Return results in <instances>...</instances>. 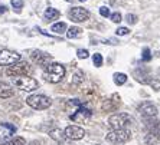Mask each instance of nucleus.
<instances>
[{"label":"nucleus","mask_w":160,"mask_h":145,"mask_svg":"<svg viewBox=\"0 0 160 145\" xmlns=\"http://www.w3.org/2000/svg\"><path fill=\"white\" fill-rule=\"evenodd\" d=\"M137 111L142 114L144 118H153V116H156L157 114V108L154 106V105L152 104V102H142V104L137 106Z\"/></svg>","instance_id":"11"},{"label":"nucleus","mask_w":160,"mask_h":145,"mask_svg":"<svg viewBox=\"0 0 160 145\" xmlns=\"http://www.w3.org/2000/svg\"><path fill=\"white\" fill-rule=\"evenodd\" d=\"M20 60V55L18 52H13V50H9V49H3L0 50V65L2 66H10V65H15L16 62Z\"/></svg>","instance_id":"7"},{"label":"nucleus","mask_w":160,"mask_h":145,"mask_svg":"<svg viewBox=\"0 0 160 145\" xmlns=\"http://www.w3.org/2000/svg\"><path fill=\"white\" fill-rule=\"evenodd\" d=\"M67 2H72V0H67Z\"/></svg>","instance_id":"31"},{"label":"nucleus","mask_w":160,"mask_h":145,"mask_svg":"<svg viewBox=\"0 0 160 145\" xmlns=\"http://www.w3.org/2000/svg\"><path fill=\"white\" fill-rule=\"evenodd\" d=\"M0 145H26V141L20 137H16V138H13V139H9V141L0 142Z\"/></svg>","instance_id":"18"},{"label":"nucleus","mask_w":160,"mask_h":145,"mask_svg":"<svg viewBox=\"0 0 160 145\" xmlns=\"http://www.w3.org/2000/svg\"><path fill=\"white\" fill-rule=\"evenodd\" d=\"M97 145H100V144H97Z\"/></svg>","instance_id":"33"},{"label":"nucleus","mask_w":160,"mask_h":145,"mask_svg":"<svg viewBox=\"0 0 160 145\" xmlns=\"http://www.w3.org/2000/svg\"><path fill=\"white\" fill-rule=\"evenodd\" d=\"M133 122V118H131L128 114H114L108 118V125L112 128V129H127L128 125H131Z\"/></svg>","instance_id":"2"},{"label":"nucleus","mask_w":160,"mask_h":145,"mask_svg":"<svg viewBox=\"0 0 160 145\" xmlns=\"http://www.w3.org/2000/svg\"><path fill=\"white\" fill-rule=\"evenodd\" d=\"M69 17L77 23L87 22L89 19V12L84 7H72L71 10H69Z\"/></svg>","instance_id":"10"},{"label":"nucleus","mask_w":160,"mask_h":145,"mask_svg":"<svg viewBox=\"0 0 160 145\" xmlns=\"http://www.w3.org/2000/svg\"><path fill=\"white\" fill-rule=\"evenodd\" d=\"M12 82H13V85L16 88L22 91H26V92H30V91H35L38 89V83L36 79L30 78V76H18V78H12Z\"/></svg>","instance_id":"4"},{"label":"nucleus","mask_w":160,"mask_h":145,"mask_svg":"<svg viewBox=\"0 0 160 145\" xmlns=\"http://www.w3.org/2000/svg\"><path fill=\"white\" fill-rule=\"evenodd\" d=\"M52 32H55V33H63L65 30H67V23L63 22H59V23H55V25H52Z\"/></svg>","instance_id":"19"},{"label":"nucleus","mask_w":160,"mask_h":145,"mask_svg":"<svg viewBox=\"0 0 160 145\" xmlns=\"http://www.w3.org/2000/svg\"><path fill=\"white\" fill-rule=\"evenodd\" d=\"M81 2H85V0H81Z\"/></svg>","instance_id":"32"},{"label":"nucleus","mask_w":160,"mask_h":145,"mask_svg":"<svg viewBox=\"0 0 160 145\" xmlns=\"http://www.w3.org/2000/svg\"><path fill=\"white\" fill-rule=\"evenodd\" d=\"M30 58H32V60H33L35 63L41 65V66H48L49 63H51V55H48V53L45 52H41V50H33L32 52V55H30Z\"/></svg>","instance_id":"12"},{"label":"nucleus","mask_w":160,"mask_h":145,"mask_svg":"<svg viewBox=\"0 0 160 145\" xmlns=\"http://www.w3.org/2000/svg\"><path fill=\"white\" fill-rule=\"evenodd\" d=\"M43 16L46 20H55V19H58L61 16V13H59V10H56V9H53V7H48L45 10Z\"/></svg>","instance_id":"15"},{"label":"nucleus","mask_w":160,"mask_h":145,"mask_svg":"<svg viewBox=\"0 0 160 145\" xmlns=\"http://www.w3.org/2000/svg\"><path fill=\"white\" fill-rule=\"evenodd\" d=\"M126 20L130 23V25H134V23H137V16H136V15H130V13H128V15L126 16Z\"/></svg>","instance_id":"25"},{"label":"nucleus","mask_w":160,"mask_h":145,"mask_svg":"<svg viewBox=\"0 0 160 145\" xmlns=\"http://www.w3.org/2000/svg\"><path fill=\"white\" fill-rule=\"evenodd\" d=\"M49 135H51V138H52V139L58 141L59 144H61V142H63V139H65L63 131H61V129H52L51 132H49Z\"/></svg>","instance_id":"17"},{"label":"nucleus","mask_w":160,"mask_h":145,"mask_svg":"<svg viewBox=\"0 0 160 145\" xmlns=\"http://www.w3.org/2000/svg\"><path fill=\"white\" fill-rule=\"evenodd\" d=\"M147 134L153 135L156 138H160V121H156L154 118H144Z\"/></svg>","instance_id":"13"},{"label":"nucleus","mask_w":160,"mask_h":145,"mask_svg":"<svg viewBox=\"0 0 160 145\" xmlns=\"http://www.w3.org/2000/svg\"><path fill=\"white\" fill-rule=\"evenodd\" d=\"M10 3H12V6H13V7H15L18 12L23 7V0H12Z\"/></svg>","instance_id":"24"},{"label":"nucleus","mask_w":160,"mask_h":145,"mask_svg":"<svg viewBox=\"0 0 160 145\" xmlns=\"http://www.w3.org/2000/svg\"><path fill=\"white\" fill-rule=\"evenodd\" d=\"M10 96H13V89H12V86L2 82V83H0V98L6 99V98H10Z\"/></svg>","instance_id":"14"},{"label":"nucleus","mask_w":160,"mask_h":145,"mask_svg":"<svg viewBox=\"0 0 160 145\" xmlns=\"http://www.w3.org/2000/svg\"><path fill=\"white\" fill-rule=\"evenodd\" d=\"M77 55H78L79 59H87L89 56V53H88V50H85V49H78V50H77Z\"/></svg>","instance_id":"23"},{"label":"nucleus","mask_w":160,"mask_h":145,"mask_svg":"<svg viewBox=\"0 0 160 145\" xmlns=\"http://www.w3.org/2000/svg\"><path fill=\"white\" fill-rule=\"evenodd\" d=\"M92 62H94V65H95V66L100 68L101 65H102V56H101L100 53H95V55L92 56Z\"/></svg>","instance_id":"21"},{"label":"nucleus","mask_w":160,"mask_h":145,"mask_svg":"<svg viewBox=\"0 0 160 145\" xmlns=\"http://www.w3.org/2000/svg\"><path fill=\"white\" fill-rule=\"evenodd\" d=\"M65 76V68L61 63H49L43 68V78L51 83H58Z\"/></svg>","instance_id":"1"},{"label":"nucleus","mask_w":160,"mask_h":145,"mask_svg":"<svg viewBox=\"0 0 160 145\" xmlns=\"http://www.w3.org/2000/svg\"><path fill=\"white\" fill-rule=\"evenodd\" d=\"M32 72V66H30L28 62H23V60H19L15 65H10V66L6 69V75L10 76V78H18V76H29V73Z\"/></svg>","instance_id":"3"},{"label":"nucleus","mask_w":160,"mask_h":145,"mask_svg":"<svg viewBox=\"0 0 160 145\" xmlns=\"http://www.w3.org/2000/svg\"><path fill=\"white\" fill-rule=\"evenodd\" d=\"M131 138V131L130 129H111L108 131L105 135V139L112 144H123L127 142Z\"/></svg>","instance_id":"5"},{"label":"nucleus","mask_w":160,"mask_h":145,"mask_svg":"<svg viewBox=\"0 0 160 145\" xmlns=\"http://www.w3.org/2000/svg\"><path fill=\"white\" fill-rule=\"evenodd\" d=\"M26 104L33 109H48L52 105V99L45 95H30L28 96Z\"/></svg>","instance_id":"6"},{"label":"nucleus","mask_w":160,"mask_h":145,"mask_svg":"<svg viewBox=\"0 0 160 145\" xmlns=\"http://www.w3.org/2000/svg\"><path fill=\"white\" fill-rule=\"evenodd\" d=\"M147 83H149V85L153 88V91H159L160 89V81H159V79H150Z\"/></svg>","instance_id":"22"},{"label":"nucleus","mask_w":160,"mask_h":145,"mask_svg":"<svg viewBox=\"0 0 160 145\" xmlns=\"http://www.w3.org/2000/svg\"><path fill=\"white\" fill-rule=\"evenodd\" d=\"M111 20H112L114 23H120V22H121V15H120L118 12L112 13V15H111Z\"/></svg>","instance_id":"26"},{"label":"nucleus","mask_w":160,"mask_h":145,"mask_svg":"<svg viewBox=\"0 0 160 145\" xmlns=\"http://www.w3.org/2000/svg\"><path fill=\"white\" fill-rule=\"evenodd\" d=\"M81 35H82V29H81V27H78V26L69 27V29H68V32H67V36L69 37V39H77V37H81Z\"/></svg>","instance_id":"16"},{"label":"nucleus","mask_w":160,"mask_h":145,"mask_svg":"<svg viewBox=\"0 0 160 145\" xmlns=\"http://www.w3.org/2000/svg\"><path fill=\"white\" fill-rule=\"evenodd\" d=\"M91 115H92L91 109H88L85 105H81V106H78V109H77L74 114H71V116H69V118H71L74 122L85 124V122H88V121H89Z\"/></svg>","instance_id":"8"},{"label":"nucleus","mask_w":160,"mask_h":145,"mask_svg":"<svg viewBox=\"0 0 160 145\" xmlns=\"http://www.w3.org/2000/svg\"><path fill=\"white\" fill-rule=\"evenodd\" d=\"M128 32H130V30L127 29V27H118V29H117V35H118V36H126V35H128Z\"/></svg>","instance_id":"27"},{"label":"nucleus","mask_w":160,"mask_h":145,"mask_svg":"<svg viewBox=\"0 0 160 145\" xmlns=\"http://www.w3.org/2000/svg\"><path fill=\"white\" fill-rule=\"evenodd\" d=\"M6 10H8V9H6V6H0V15H2V13H4Z\"/></svg>","instance_id":"30"},{"label":"nucleus","mask_w":160,"mask_h":145,"mask_svg":"<svg viewBox=\"0 0 160 145\" xmlns=\"http://www.w3.org/2000/svg\"><path fill=\"white\" fill-rule=\"evenodd\" d=\"M100 15L102 16V17H108V16H110V9L108 7H101L100 9Z\"/></svg>","instance_id":"28"},{"label":"nucleus","mask_w":160,"mask_h":145,"mask_svg":"<svg viewBox=\"0 0 160 145\" xmlns=\"http://www.w3.org/2000/svg\"><path fill=\"white\" fill-rule=\"evenodd\" d=\"M126 82H127L126 73H114V83L116 85H124Z\"/></svg>","instance_id":"20"},{"label":"nucleus","mask_w":160,"mask_h":145,"mask_svg":"<svg viewBox=\"0 0 160 145\" xmlns=\"http://www.w3.org/2000/svg\"><path fill=\"white\" fill-rule=\"evenodd\" d=\"M143 59L144 60H150L152 59V56H150V49L146 48L144 50H143Z\"/></svg>","instance_id":"29"},{"label":"nucleus","mask_w":160,"mask_h":145,"mask_svg":"<svg viewBox=\"0 0 160 145\" xmlns=\"http://www.w3.org/2000/svg\"><path fill=\"white\" fill-rule=\"evenodd\" d=\"M63 135L67 139H71V141H78V139H82L85 137V131L84 128L77 127V125H69L63 129Z\"/></svg>","instance_id":"9"}]
</instances>
